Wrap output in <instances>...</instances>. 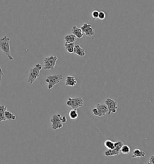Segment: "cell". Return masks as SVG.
Wrapping results in <instances>:
<instances>
[{"label":"cell","instance_id":"17","mask_svg":"<svg viewBox=\"0 0 154 164\" xmlns=\"http://www.w3.org/2000/svg\"><path fill=\"white\" fill-rule=\"evenodd\" d=\"M4 115H5V118L6 120L13 121V120H15L16 119V115L15 114H13V113L8 111L7 110H6L5 111Z\"/></svg>","mask_w":154,"mask_h":164},{"label":"cell","instance_id":"16","mask_svg":"<svg viewBox=\"0 0 154 164\" xmlns=\"http://www.w3.org/2000/svg\"><path fill=\"white\" fill-rule=\"evenodd\" d=\"M64 47L67 51V52L69 54H73L74 51V47H75V43H65Z\"/></svg>","mask_w":154,"mask_h":164},{"label":"cell","instance_id":"12","mask_svg":"<svg viewBox=\"0 0 154 164\" xmlns=\"http://www.w3.org/2000/svg\"><path fill=\"white\" fill-rule=\"evenodd\" d=\"M72 34L75 35L77 38H81L84 35V33H83L81 28H78L77 26L74 25L72 28Z\"/></svg>","mask_w":154,"mask_h":164},{"label":"cell","instance_id":"10","mask_svg":"<svg viewBox=\"0 0 154 164\" xmlns=\"http://www.w3.org/2000/svg\"><path fill=\"white\" fill-rule=\"evenodd\" d=\"M81 29L83 33H84V34H85L86 36L92 37L95 34L94 30L93 28L92 25L89 24L87 23L84 24L81 26Z\"/></svg>","mask_w":154,"mask_h":164},{"label":"cell","instance_id":"23","mask_svg":"<svg viewBox=\"0 0 154 164\" xmlns=\"http://www.w3.org/2000/svg\"><path fill=\"white\" fill-rule=\"evenodd\" d=\"M98 16H99V12L98 10H94L93 11L92 13V17L93 19H98Z\"/></svg>","mask_w":154,"mask_h":164},{"label":"cell","instance_id":"7","mask_svg":"<svg viewBox=\"0 0 154 164\" xmlns=\"http://www.w3.org/2000/svg\"><path fill=\"white\" fill-rule=\"evenodd\" d=\"M123 142L122 141H118L115 142V148L111 150H108L105 152V155L106 156H118L121 153V150L123 146Z\"/></svg>","mask_w":154,"mask_h":164},{"label":"cell","instance_id":"25","mask_svg":"<svg viewBox=\"0 0 154 164\" xmlns=\"http://www.w3.org/2000/svg\"><path fill=\"white\" fill-rule=\"evenodd\" d=\"M60 120H61L63 123H65L67 122V118L65 116H61L60 117Z\"/></svg>","mask_w":154,"mask_h":164},{"label":"cell","instance_id":"22","mask_svg":"<svg viewBox=\"0 0 154 164\" xmlns=\"http://www.w3.org/2000/svg\"><path fill=\"white\" fill-rule=\"evenodd\" d=\"M106 17V15L105 13V12H102V11H101V12H99V16H98V19L102 21L104 19H105Z\"/></svg>","mask_w":154,"mask_h":164},{"label":"cell","instance_id":"4","mask_svg":"<svg viewBox=\"0 0 154 164\" xmlns=\"http://www.w3.org/2000/svg\"><path fill=\"white\" fill-rule=\"evenodd\" d=\"M66 105L71 108L72 109H78L79 108L83 107L84 105V100L81 97H77L75 98H69L66 102Z\"/></svg>","mask_w":154,"mask_h":164},{"label":"cell","instance_id":"9","mask_svg":"<svg viewBox=\"0 0 154 164\" xmlns=\"http://www.w3.org/2000/svg\"><path fill=\"white\" fill-rule=\"evenodd\" d=\"M105 103L107 105L108 109V114L110 115L112 113H116L118 108V103L116 101L112 99H107L105 101Z\"/></svg>","mask_w":154,"mask_h":164},{"label":"cell","instance_id":"2","mask_svg":"<svg viewBox=\"0 0 154 164\" xmlns=\"http://www.w3.org/2000/svg\"><path fill=\"white\" fill-rule=\"evenodd\" d=\"M63 79V76L60 74L48 76L45 79L46 82L48 84V89H52L56 85L60 83Z\"/></svg>","mask_w":154,"mask_h":164},{"label":"cell","instance_id":"21","mask_svg":"<svg viewBox=\"0 0 154 164\" xmlns=\"http://www.w3.org/2000/svg\"><path fill=\"white\" fill-rule=\"evenodd\" d=\"M131 149L130 147L126 144H123L121 150V153H123L124 155H129L130 153Z\"/></svg>","mask_w":154,"mask_h":164},{"label":"cell","instance_id":"19","mask_svg":"<svg viewBox=\"0 0 154 164\" xmlns=\"http://www.w3.org/2000/svg\"><path fill=\"white\" fill-rule=\"evenodd\" d=\"M69 116L70 119L72 120L77 119L78 117V113L77 109H72V110H70L69 112Z\"/></svg>","mask_w":154,"mask_h":164},{"label":"cell","instance_id":"24","mask_svg":"<svg viewBox=\"0 0 154 164\" xmlns=\"http://www.w3.org/2000/svg\"><path fill=\"white\" fill-rule=\"evenodd\" d=\"M148 164H154V155H152L150 157Z\"/></svg>","mask_w":154,"mask_h":164},{"label":"cell","instance_id":"13","mask_svg":"<svg viewBox=\"0 0 154 164\" xmlns=\"http://www.w3.org/2000/svg\"><path fill=\"white\" fill-rule=\"evenodd\" d=\"M75 54H77V55L81 57H83L86 55V52L85 50L81 48L79 45H75L74 47V53Z\"/></svg>","mask_w":154,"mask_h":164},{"label":"cell","instance_id":"14","mask_svg":"<svg viewBox=\"0 0 154 164\" xmlns=\"http://www.w3.org/2000/svg\"><path fill=\"white\" fill-rule=\"evenodd\" d=\"M146 156V153L139 149H135L132 153V158H145Z\"/></svg>","mask_w":154,"mask_h":164},{"label":"cell","instance_id":"15","mask_svg":"<svg viewBox=\"0 0 154 164\" xmlns=\"http://www.w3.org/2000/svg\"><path fill=\"white\" fill-rule=\"evenodd\" d=\"M64 38L65 43H75L77 38L73 34H70L66 35Z\"/></svg>","mask_w":154,"mask_h":164},{"label":"cell","instance_id":"26","mask_svg":"<svg viewBox=\"0 0 154 164\" xmlns=\"http://www.w3.org/2000/svg\"><path fill=\"white\" fill-rule=\"evenodd\" d=\"M4 76V73L2 72V70L0 66V84H1V80H2V76Z\"/></svg>","mask_w":154,"mask_h":164},{"label":"cell","instance_id":"5","mask_svg":"<svg viewBox=\"0 0 154 164\" xmlns=\"http://www.w3.org/2000/svg\"><path fill=\"white\" fill-rule=\"evenodd\" d=\"M58 60L57 56H50L45 57L43 59L44 66L43 69L44 70H54L56 65V63Z\"/></svg>","mask_w":154,"mask_h":164},{"label":"cell","instance_id":"8","mask_svg":"<svg viewBox=\"0 0 154 164\" xmlns=\"http://www.w3.org/2000/svg\"><path fill=\"white\" fill-rule=\"evenodd\" d=\"M61 115L60 114H54L51 119V127L52 129L54 131H57L59 129H61L63 126V123H62L60 120Z\"/></svg>","mask_w":154,"mask_h":164},{"label":"cell","instance_id":"6","mask_svg":"<svg viewBox=\"0 0 154 164\" xmlns=\"http://www.w3.org/2000/svg\"><path fill=\"white\" fill-rule=\"evenodd\" d=\"M108 112V108L106 105L98 103L96 107L92 109L93 114L95 116L98 117H104Z\"/></svg>","mask_w":154,"mask_h":164},{"label":"cell","instance_id":"11","mask_svg":"<svg viewBox=\"0 0 154 164\" xmlns=\"http://www.w3.org/2000/svg\"><path fill=\"white\" fill-rule=\"evenodd\" d=\"M77 84V81L74 76H68L66 78L65 85L67 87H75Z\"/></svg>","mask_w":154,"mask_h":164},{"label":"cell","instance_id":"3","mask_svg":"<svg viewBox=\"0 0 154 164\" xmlns=\"http://www.w3.org/2000/svg\"><path fill=\"white\" fill-rule=\"evenodd\" d=\"M42 69L43 67L39 63H37L34 67L31 68L28 79V82L29 84H33L36 79L39 77L40 72Z\"/></svg>","mask_w":154,"mask_h":164},{"label":"cell","instance_id":"1","mask_svg":"<svg viewBox=\"0 0 154 164\" xmlns=\"http://www.w3.org/2000/svg\"><path fill=\"white\" fill-rule=\"evenodd\" d=\"M10 42V39L7 35L0 38V50L6 55L10 60L13 61L14 60V58L11 55Z\"/></svg>","mask_w":154,"mask_h":164},{"label":"cell","instance_id":"20","mask_svg":"<svg viewBox=\"0 0 154 164\" xmlns=\"http://www.w3.org/2000/svg\"><path fill=\"white\" fill-rule=\"evenodd\" d=\"M104 145L106 147L107 149H108V150H111V149H113L115 148V142H113L111 140H109V139H107L104 142Z\"/></svg>","mask_w":154,"mask_h":164},{"label":"cell","instance_id":"18","mask_svg":"<svg viewBox=\"0 0 154 164\" xmlns=\"http://www.w3.org/2000/svg\"><path fill=\"white\" fill-rule=\"evenodd\" d=\"M7 110V107L4 105H0V122L6 121L4 113Z\"/></svg>","mask_w":154,"mask_h":164}]
</instances>
